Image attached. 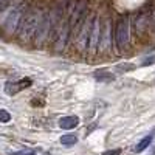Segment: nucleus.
I'll use <instances>...</instances> for the list:
<instances>
[{
  "label": "nucleus",
  "mask_w": 155,
  "mask_h": 155,
  "mask_svg": "<svg viewBox=\"0 0 155 155\" xmlns=\"http://www.w3.org/2000/svg\"><path fill=\"white\" fill-rule=\"evenodd\" d=\"M41 20H42V11L41 9H31L27 14H23L20 25H19V41L22 44H28L34 39Z\"/></svg>",
  "instance_id": "f257e3e1"
},
{
  "label": "nucleus",
  "mask_w": 155,
  "mask_h": 155,
  "mask_svg": "<svg viewBox=\"0 0 155 155\" xmlns=\"http://www.w3.org/2000/svg\"><path fill=\"white\" fill-rule=\"evenodd\" d=\"M22 17H23V8L22 6H14V8L8 9L6 16L3 19V31L6 34H14L19 30Z\"/></svg>",
  "instance_id": "f03ea898"
},
{
  "label": "nucleus",
  "mask_w": 155,
  "mask_h": 155,
  "mask_svg": "<svg viewBox=\"0 0 155 155\" xmlns=\"http://www.w3.org/2000/svg\"><path fill=\"white\" fill-rule=\"evenodd\" d=\"M70 23L68 20H64L61 23V27L56 30L54 33V51L56 53H62L67 47V42H68V37H70Z\"/></svg>",
  "instance_id": "7ed1b4c3"
},
{
  "label": "nucleus",
  "mask_w": 155,
  "mask_h": 155,
  "mask_svg": "<svg viewBox=\"0 0 155 155\" xmlns=\"http://www.w3.org/2000/svg\"><path fill=\"white\" fill-rule=\"evenodd\" d=\"M92 22H93V17L82 20L79 33H78L76 47H78V50H79L81 53H85L87 48H88V39H90V30H92Z\"/></svg>",
  "instance_id": "20e7f679"
},
{
  "label": "nucleus",
  "mask_w": 155,
  "mask_h": 155,
  "mask_svg": "<svg viewBox=\"0 0 155 155\" xmlns=\"http://www.w3.org/2000/svg\"><path fill=\"white\" fill-rule=\"evenodd\" d=\"M112 47V25L110 20H104V23L101 25V34H99V44H98V50L99 53H107Z\"/></svg>",
  "instance_id": "39448f33"
},
{
  "label": "nucleus",
  "mask_w": 155,
  "mask_h": 155,
  "mask_svg": "<svg viewBox=\"0 0 155 155\" xmlns=\"http://www.w3.org/2000/svg\"><path fill=\"white\" fill-rule=\"evenodd\" d=\"M129 31H130V23H129V17H121L118 25H116V45L120 48L127 47L129 44Z\"/></svg>",
  "instance_id": "423d86ee"
},
{
  "label": "nucleus",
  "mask_w": 155,
  "mask_h": 155,
  "mask_svg": "<svg viewBox=\"0 0 155 155\" xmlns=\"http://www.w3.org/2000/svg\"><path fill=\"white\" fill-rule=\"evenodd\" d=\"M31 85H33L31 78H22V79H19V81H9V82L5 84V93L9 95V96H14L19 92H22V90L28 88Z\"/></svg>",
  "instance_id": "0eeeda50"
},
{
  "label": "nucleus",
  "mask_w": 155,
  "mask_h": 155,
  "mask_svg": "<svg viewBox=\"0 0 155 155\" xmlns=\"http://www.w3.org/2000/svg\"><path fill=\"white\" fill-rule=\"evenodd\" d=\"M99 34H101V23L98 16H93L92 22V30H90V39H88V51L90 53H96L98 44H99Z\"/></svg>",
  "instance_id": "6e6552de"
},
{
  "label": "nucleus",
  "mask_w": 155,
  "mask_h": 155,
  "mask_svg": "<svg viewBox=\"0 0 155 155\" xmlns=\"http://www.w3.org/2000/svg\"><path fill=\"white\" fill-rule=\"evenodd\" d=\"M84 14H85V2L82 0V2H79V3L74 6L71 16H70L68 23H70V30H71V31H73V30L76 31L78 28H79V25H81L82 20H84Z\"/></svg>",
  "instance_id": "1a4fd4ad"
},
{
  "label": "nucleus",
  "mask_w": 155,
  "mask_h": 155,
  "mask_svg": "<svg viewBox=\"0 0 155 155\" xmlns=\"http://www.w3.org/2000/svg\"><path fill=\"white\" fill-rule=\"evenodd\" d=\"M78 124H79V118L76 115H68V116H62L59 120V127L64 129V130H70V129H74Z\"/></svg>",
  "instance_id": "9d476101"
},
{
  "label": "nucleus",
  "mask_w": 155,
  "mask_h": 155,
  "mask_svg": "<svg viewBox=\"0 0 155 155\" xmlns=\"http://www.w3.org/2000/svg\"><path fill=\"white\" fill-rule=\"evenodd\" d=\"M93 76H95V79L98 82H112V81H115V74H112L107 70H98V71L93 73Z\"/></svg>",
  "instance_id": "9b49d317"
},
{
  "label": "nucleus",
  "mask_w": 155,
  "mask_h": 155,
  "mask_svg": "<svg viewBox=\"0 0 155 155\" xmlns=\"http://www.w3.org/2000/svg\"><path fill=\"white\" fill-rule=\"evenodd\" d=\"M152 140H153V134H150V135L144 137V138L141 140L140 143L135 146V152H137V153H140V152H143L144 149H147V147L152 144Z\"/></svg>",
  "instance_id": "f8f14e48"
},
{
  "label": "nucleus",
  "mask_w": 155,
  "mask_h": 155,
  "mask_svg": "<svg viewBox=\"0 0 155 155\" xmlns=\"http://www.w3.org/2000/svg\"><path fill=\"white\" fill-rule=\"evenodd\" d=\"M78 143V137L76 135H71V134H67V135H62L61 137V144L65 146V147H71Z\"/></svg>",
  "instance_id": "ddd939ff"
},
{
  "label": "nucleus",
  "mask_w": 155,
  "mask_h": 155,
  "mask_svg": "<svg viewBox=\"0 0 155 155\" xmlns=\"http://www.w3.org/2000/svg\"><path fill=\"white\" fill-rule=\"evenodd\" d=\"M11 121V115H9V112L8 110H5V109H0V123H9Z\"/></svg>",
  "instance_id": "4468645a"
},
{
  "label": "nucleus",
  "mask_w": 155,
  "mask_h": 155,
  "mask_svg": "<svg viewBox=\"0 0 155 155\" xmlns=\"http://www.w3.org/2000/svg\"><path fill=\"white\" fill-rule=\"evenodd\" d=\"M116 68H118L120 71H130V70L135 68V65H134V64H120Z\"/></svg>",
  "instance_id": "2eb2a0df"
},
{
  "label": "nucleus",
  "mask_w": 155,
  "mask_h": 155,
  "mask_svg": "<svg viewBox=\"0 0 155 155\" xmlns=\"http://www.w3.org/2000/svg\"><path fill=\"white\" fill-rule=\"evenodd\" d=\"M9 155H36V152H34V150H30V149H27V150H19V152H11Z\"/></svg>",
  "instance_id": "dca6fc26"
},
{
  "label": "nucleus",
  "mask_w": 155,
  "mask_h": 155,
  "mask_svg": "<svg viewBox=\"0 0 155 155\" xmlns=\"http://www.w3.org/2000/svg\"><path fill=\"white\" fill-rule=\"evenodd\" d=\"M152 64H155V56H149L147 59L143 61V65H152Z\"/></svg>",
  "instance_id": "f3484780"
},
{
  "label": "nucleus",
  "mask_w": 155,
  "mask_h": 155,
  "mask_svg": "<svg viewBox=\"0 0 155 155\" xmlns=\"http://www.w3.org/2000/svg\"><path fill=\"white\" fill-rule=\"evenodd\" d=\"M101 155H121V150L120 149H113V150H107L104 153H101Z\"/></svg>",
  "instance_id": "a211bd4d"
}]
</instances>
